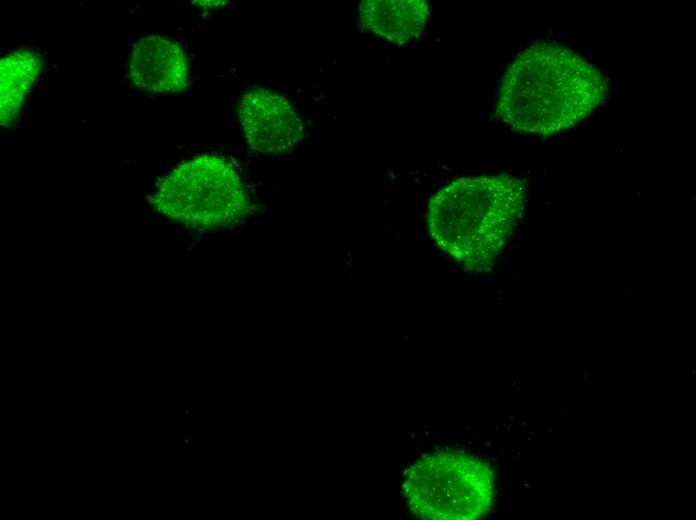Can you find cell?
Segmentation results:
<instances>
[{
    "label": "cell",
    "instance_id": "cell-6",
    "mask_svg": "<svg viewBox=\"0 0 696 520\" xmlns=\"http://www.w3.org/2000/svg\"><path fill=\"white\" fill-rule=\"evenodd\" d=\"M129 73L140 88L172 93L188 84V64L179 45L160 36L139 40L131 54Z\"/></svg>",
    "mask_w": 696,
    "mask_h": 520
},
{
    "label": "cell",
    "instance_id": "cell-1",
    "mask_svg": "<svg viewBox=\"0 0 696 520\" xmlns=\"http://www.w3.org/2000/svg\"><path fill=\"white\" fill-rule=\"evenodd\" d=\"M606 89L604 76L572 50L537 43L522 51L503 75L496 112L516 131L547 136L586 118Z\"/></svg>",
    "mask_w": 696,
    "mask_h": 520
},
{
    "label": "cell",
    "instance_id": "cell-8",
    "mask_svg": "<svg viewBox=\"0 0 696 520\" xmlns=\"http://www.w3.org/2000/svg\"><path fill=\"white\" fill-rule=\"evenodd\" d=\"M42 66L41 57L29 50L15 51L0 62L1 125L15 120Z\"/></svg>",
    "mask_w": 696,
    "mask_h": 520
},
{
    "label": "cell",
    "instance_id": "cell-5",
    "mask_svg": "<svg viewBox=\"0 0 696 520\" xmlns=\"http://www.w3.org/2000/svg\"><path fill=\"white\" fill-rule=\"evenodd\" d=\"M238 118L249 146L263 154L291 150L303 138L298 113L280 94L265 88L245 92L238 102Z\"/></svg>",
    "mask_w": 696,
    "mask_h": 520
},
{
    "label": "cell",
    "instance_id": "cell-7",
    "mask_svg": "<svg viewBox=\"0 0 696 520\" xmlns=\"http://www.w3.org/2000/svg\"><path fill=\"white\" fill-rule=\"evenodd\" d=\"M359 11L367 29L397 44L418 37L429 15L423 0H365Z\"/></svg>",
    "mask_w": 696,
    "mask_h": 520
},
{
    "label": "cell",
    "instance_id": "cell-4",
    "mask_svg": "<svg viewBox=\"0 0 696 520\" xmlns=\"http://www.w3.org/2000/svg\"><path fill=\"white\" fill-rule=\"evenodd\" d=\"M403 491L411 511L421 518L472 520L492 505L494 474L472 455L441 451L423 456L409 468Z\"/></svg>",
    "mask_w": 696,
    "mask_h": 520
},
{
    "label": "cell",
    "instance_id": "cell-3",
    "mask_svg": "<svg viewBox=\"0 0 696 520\" xmlns=\"http://www.w3.org/2000/svg\"><path fill=\"white\" fill-rule=\"evenodd\" d=\"M152 203L169 219L197 230L232 227L250 210V198L236 167L212 154L188 159L163 176Z\"/></svg>",
    "mask_w": 696,
    "mask_h": 520
},
{
    "label": "cell",
    "instance_id": "cell-2",
    "mask_svg": "<svg viewBox=\"0 0 696 520\" xmlns=\"http://www.w3.org/2000/svg\"><path fill=\"white\" fill-rule=\"evenodd\" d=\"M526 201L522 181L508 175L458 179L431 199L428 226L436 244L465 267L480 270L512 235Z\"/></svg>",
    "mask_w": 696,
    "mask_h": 520
}]
</instances>
